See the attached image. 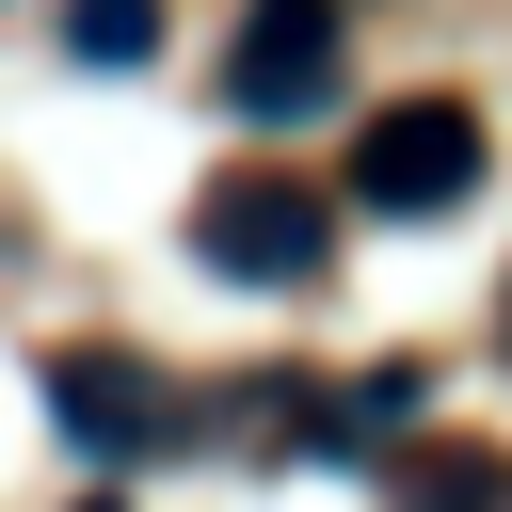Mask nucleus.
<instances>
[{
  "instance_id": "obj_1",
  "label": "nucleus",
  "mask_w": 512,
  "mask_h": 512,
  "mask_svg": "<svg viewBox=\"0 0 512 512\" xmlns=\"http://www.w3.org/2000/svg\"><path fill=\"white\" fill-rule=\"evenodd\" d=\"M480 112L464 96H384L368 128H352V160H336V192L368 208V224H432V208H464L480 192Z\"/></svg>"
},
{
  "instance_id": "obj_2",
  "label": "nucleus",
  "mask_w": 512,
  "mask_h": 512,
  "mask_svg": "<svg viewBox=\"0 0 512 512\" xmlns=\"http://www.w3.org/2000/svg\"><path fill=\"white\" fill-rule=\"evenodd\" d=\"M336 208H352V192H320L304 160H224V176L192 192V240H208L240 288H304V272L336 256Z\"/></svg>"
},
{
  "instance_id": "obj_3",
  "label": "nucleus",
  "mask_w": 512,
  "mask_h": 512,
  "mask_svg": "<svg viewBox=\"0 0 512 512\" xmlns=\"http://www.w3.org/2000/svg\"><path fill=\"white\" fill-rule=\"evenodd\" d=\"M336 64H352V0H240V32H224L208 80H224L240 128H320Z\"/></svg>"
},
{
  "instance_id": "obj_4",
  "label": "nucleus",
  "mask_w": 512,
  "mask_h": 512,
  "mask_svg": "<svg viewBox=\"0 0 512 512\" xmlns=\"http://www.w3.org/2000/svg\"><path fill=\"white\" fill-rule=\"evenodd\" d=\"M48 416H64L96 464H144V448L192 432V400H160V368H128V352H48Z\"/></svg>"
},
{
  "instance_id": "obj_5",
  "label": "nucleus",
  "mask_w": 512,
  "mask_h": 512,
  "mask_svg": "<svg viewBox=\"0 0 512 512\" xmlns=\"http://www.w3.org/2000/svg\"><path fill=\"white\" fill-rule=\"evenodd\" d=\"M144 48H160V0H64V64H112L128 80Z\"/></svg>"
},
{
  "instance_id": "obj_6",
  "label": "nucleus",
  "mask_w": 512,
  "mask_h": 512,
  "mask_svg": "<svg viewBox=\"0 0 512 512\" xmlns=\"http://www.w3.org/2000/svg\"><path fill=\"white\" fill-rule=\"evenodd\" d=\"M400 512H496V464H416Z\"/></svg>"
},
{
  "instance_id": "obj_7",
  "label": "nucleus",
  "mask_w": 512,
  "mask_h": 512,
  "mask_svg": "<svg viewBox=\"0 0 512 512\" xmlns=\"http://www.w3.org/2000/svg\"><path fill=\"white\" fill-rule=\"evenodd\" d=\"M0 16H16V0H0Z\"/></svg>"
}]
</instances>
